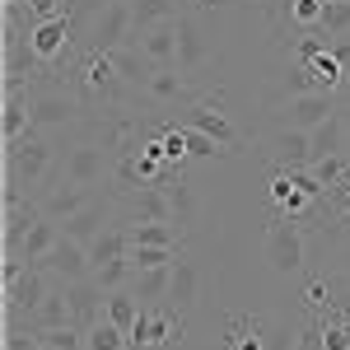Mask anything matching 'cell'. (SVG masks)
I'll return each mask as SVG.
<instances>
[{"label": "cell", "instance_id": "obj_16", "mask_svg": "<svg viewBox=\"0 0 350 350\" xmlns=\"http://www.w3.org/2000/svg\"><path fill=\"white\" fill-rule=\"evenodd\" d=\"M187 126H196V131H206V135H215V140L224 145V150H229V154H234V150L243 145V135L234 131V122H229V117H224V112H219L211 98H201V103L191 108V122H187Z\"/></svg>", "mask_w": 350, "mask_h": 350}, {"label": "cell", "instance_id": "obj_23", "mask_svg": "<svg viewBox=\"0 0 350 350\" xmlns=\"http://www.w3.org/2000/svg\"><path fill=\"white\" fill-rule=\"evenodd\" d=\"M56 239H61V224L42 215V219H38V224H33V229L24 234V243L14 247V257H24L28 267H33V262H38V257H42V252H47V247H52Z\"/></svg>", "mask_w": 350, "mask_h": 350}, {"label": "cell", "instance_id": "obj_30", "mask_svg": "<svg viewBox=\"0 0 350 350\" xmlns=\"http://www.w3.org/2000/svg\"><path fill=\"white\" fill-rule=\"evenodd\" d=\"M173 262H178V247H140V243H131V267L135 271L173 267Z\"/></svg>", "mask_w": 350, "mask_h": 350}, {"label": "cell", "instance_id": "obj_2", "mask_svg": "<svg viewBox=\"0 0 350 350\" xmlns=\"http://www.w3.org/2000/svg\"><path fill=\"white\" fill-rule=\"evenodd\" d=\"M131 38H135V5L131 0H103V10H94V19L84 28V47L89 52L131 47Z\"/></svg>", "mask_w": 350, "mask_h": 350}, {"label": "cell", "instance_id": "obj_37", "mask_svg": "<svg viewBox=\"0 0 350 350\" xmlns=\"http://www.w3.org/2000/svg\"><path fill=\"white\" fill-rule=\"evenodd\" d=\"M42 341H38V332H19V323H10V332H5V350H38Z\"/></svg>", "mask_w": 350, "mask_h": 350}, {"label": "cell", "instance_id": "obj_17", "mask_svg": "<svg viewBox=\"0 0 350 350\" xmlns=\"http://www.w3.org/2000/svg\"><path fill=\"white\" fill-rule=\"evenodd\" d=\"M196 299H201V271L191 267L187 257H178L173 262V280H168V308H178L187 318L196 308Z\"/></svg>", "mask_w": 350, "mask_h": 350}, {"label": "cell", "instance_id": "obj_15", "mask_svg": "<svg viewBox=\"0 0 350 350\" xmlns=\"http://www.w3.org/2000/svg\"><path fill=\"white\" fill-rule=\"evenodd\" d=\"M126 224H145V219H173V201L163 196L159 183H145V187H135L131 196H126ZM178 224V219H173Z\"/></svg>", "mask_w": 350, "mask_h": 350}, {"label": "cell", "instance_id": "obj_34", "mask_svg": "<svg viewBox=\"0 0 350 350\" xmlns=\"http://www.w3.org/2000/svg\"><path fill=\"white\" fill-rule=\"evenodd\" d=\"M159 140H163V159L173 163V168H183V159H187V131L183 126H168Z\"/></svg>", "mask_w": 350, "mask_h": 350}, {"label": "cell", "instance_id": "obj_44", "mask_svg": "<svg viewBox=\"0 0 350 350\" xmlns=\"http://www.w3.org/2000/svg\"><path fill=\"white\" fill-rule=\"evenodd\" d=\"M341 271H346V275H350V252H346V267H341Z\"/></svg>", "mask_w": 350, "mask_h": 350}, {"label": "cell", "instance_id": "obj_33", "mask_svg": "<svg viewBox=\"0 0 350 350\" xmlns=\"http://www.w3.org/2000/svg\"><path fill=\"white\" fill-rule=\"evenodd\" d=\"M313 173H318V183H323V187H336V183H346L350 163H346V154H327V159L313 163Z\"/></svg>", "mask_w": 350, "mask_h": 350}, {"label": "cell", "instance_id": "obj_18", "mask_svg": "<svg viewBox=\"0 0 350 350\" xmlns=\"http://www.w3.org/2000/svg\"><path fill=\"white\" fill-rule=\"evenodd\" d=\"M145 94H150L154 103H191V98H196V89L178 75V66H154L150 80H145Z\"/></svg>", "mask_w": 350, "mask_h": 350}, {"label": "cell", "instance_id": "obj_3", "mask_svg": "<svg viewBox=\"0 0 350 350\" xmlns=\"http://www.w3.org/2000/svg\"><path fill=\"white\" fill-rule=\"evenodd\" d=\"M112 173H117L112 150L108 145H94V140L66 150V159H61V178L66 183H80V187H103V183H112Z\"/></svg>", "mask_w": 350, "mask_h": 350}, {"label": "cell", "instance_id": "obj_46", "mask_svg": "<svg viewBox=\"0 0 350 350\" xmlns=\"http://www.w3.org/2000/svg\"><path fill=\"white\" fill-rule=\"evenodd\" d=\"M346 196H350V173H346Z\"/></svg>", "mask_w": 350, "mask_h": 350}, {"label": "cell", "instance_id": "obj_12", "mask_svg": "<svg viewBox=\"0 0 350 350\" xmlns=\"http://www.w3.org/2000/svg\"><path fill=\"white\" fill-rule=\"evenodd\" d=\"M108 224H112V196H94L84 211H75V215L61 224V234L75 239V243H94Z\"/></svg>", "mask_w": 350, "mask_h": 350}, {"label": "cell", "instance_id": "obj_41", "mask_svg": "<svg viewBox=\"0 0 350 350\" xmlns=\"http://www.w3.org/2000/svg\"><path fill=\"white\" fill-rule=\"evenodd\" d=\"M257 327H262V323H257ZM257 327H252V336H243V341H239V350H262V336H257Z\"/></svg>", "mask_w": 350, "mask_h": 350}, {"label": "cell", "instance_id": "obj_40", "mask_svg": "<svg viewBox=\"0 0 350 350\" xmlns=\"http://www.w3.org/2000/svg\"><path fill=\"white\" fill-rule=\"evenodd\" d=\"M327 304V280H313L308 285V308H323Z\"/></svg>", "mask_w": 350, "mask_h": 350}, {"label": "cell", "instance_id": "obj_43", "mask_svg": "<svg viewBox=\"0 0 350 350\" xmlns=\"http://www.w3.org/2000/svg\"><path fill=\"white\" fill-rule=\"evenodd\" d=\"M336 117H341V126L350 131V103H341V108H336Z\"/></svg>", "mask_w": 350, "mask_h": 350}, {"label": "cell", "instance_id": "obj_28", "mask_svg": "<svg viewBox=\"0 0 350 350\" xmlns=\"http://www.w3.org/2000/svg\"><path fill=\"white\" fill-rule=\"evenodd\" d=\"M135 5V33H145L150 24L178 19V0H131Z\"/></svg>", "mask_w": 350, "mask_h": 350}, {"label": "cell", "instance_id": "obj_47", "mask_svg": "<svg viewBox=\"0 0 350 350\" xmlns=\"http://www.w3.org/2000/svg\"><path fill=\"white\" fill-rule=\"evenodd\" d=\"M38 350H56V346H38Z\"/></svg>", "mask_w": 350, "mask_h": 350}, {"label": "cell", "instance_id": "obj_13", "mask_svg": "<svg viewBox=\"0 0 350 350\" xmlns=\"http://www.w3.org/2000/svg\"><path fill=\"white\" fill-rule=\"evenodd\" d=\"M103 295H108V290H103L94 275H89V280H70V285H66V299H70V318H75V327H84V332H89V327L103 318Z\"/></svg>", "mask_w": 350, "mask_h": 350}, {"label": "cell", "instance_id": "obj_48", "mask_svg": "<svg viewBox=\"0 0 350 350\" xmlns=\"http://www.w3.org/2000/svg\"><path fill=\"white\" fill-rule=\"evenodd\" d=\"M201 5H215V0H201Z\"/></svg>", "mask_w": 350, "mask_h": 350}, {"label": "cell", "instance_id": "obj_20", "mask_svg": "<svg viewBox=\"0 0 350 350\" xmlns=\"http://www.w3.org/2000/svg\"><path fill=\"white\" fill-rule=\"evenodd\" d=\"M38 219H42V201H10L5 206V252H14Z\"/></svg>", "mask_w": 350, "mask_h": 350}, {"label": "cell", "instance_id": "obj_10", "mask_svg": "<svg viewBox=\"0 0 350 350\" xmlns=\"http://www.w3.org/2000/svg\"><path fill=\"white\" fill-rule=\"evenodd\" d=\"M211 38H206V24L196 14H178V70L183 75H196L211 66Z\"/></svg>", "mask_w": 350, "mask_h": 350}, {"label": "cell", "instance_id": "obj_7", "mask_svg": "<svg viewBox=\"0 0 350 350\" xmlns=\"http://www.w3.org/2000/svg\"><path fill=\"white\" fill-rule=\"evenodd\" d=\"M336 94H327V89H318V94H290L280 108H275V117H280V126H299V131H313V126H323L327 117H336Z\"/></svg>", "mask_w": 350, "mask_h": 350}, {"label": "cell", "instance_id": "obj_11", "mask_svg": "<svg viewBox=\"0 0 350 350\" xmlns=\"http://www.w3.org/2000/svg\"><path fill=\"white\" fill-rule=\"evenodd\" d=\"M131 47H140V56L150 66H178V19H163V24H150L145 33H135Z\"/></svg>", "mask_w": 350, "mask_h": 350}, {"label": "cell", "instance_id": "obj_14", "mask_svg": "<svg viewBox=\"0 0 350 350\" xmlns=\"http://www.w3.org/2000/svg\"><path fill=\"white\" fill-rule=\"evenodd\" d=\"M94 201V187H80V183H56V187H47V196H42V215L56 219V224H66V219L75 215V211H84Z\"/></svg>", "mask_w": 350, "mask_h": 350}, {"label": "cell", "instance_id": "obj_39", "mask_svg": "<svg viewBox=\"0 0 350 350\" xmlns=\"http://www.w3.org/2000/svg\"><path fill=\"white\" fill-rule=\"evenodd\" d=\"M28 10L38 14V24L42 19H61V0H28Z\"/></svg>", "mask_w": 350, "mask_h": 350}, {"label": "cell", "instance_id": "obj_45", "mask_svg": "<svg viewBox=\"0 0 350 350\" xmlns=\"http://www.w3.org/2000/svg\"><path fill=\"white\" fill-rule=\"evenodd\" d=\"M346 350H350V327H346Z\"/></svg>", "mask_w": 350, "mask_h": 350}, {"label": "cell", "instance_id": "obj_25", "mask_svg": "<svg viewBox=\"0 0 350 350\" xmlns=\"http://www.w3.org/2000/svg\"><path fill=\"white\" fill-rule=\"evenodd\" d=\"M313 163L318 159H327V154H346V140H350V131L341 126V117H327L323 126H313Z\"/></svg>", "mask_w": 350, "mask_h": 350}, {"label": "cell", "instance_id": "obj_29", "mask_svg": "<svg viewBox=\"0 0 350 350\" xmlns=\"http://www.w3.org/2000/svg\"><path fill=\"white\" fill-rule=\"evenodd\" d=\"M318 28H323L327 38H350V0H327Z\"/></svg>", "mask_w": 350, "mask_h": 350}, {"label": "cell", "instance_id": "obj_27", "mask_svg": "<svg viewBox=\"0 0 350 350\" xmlns=\"http://www.w3.org/2000/svg\"><path fill=\"white\" fill-rule=\"evenodd\" d=\"M131 341H126V332L117 323H108V318H98V323L84 332V350H126Z\"/></svg>", "mask_w": 350, "mask_h": 350}, {"label": "cell", "instance_id": "obj_38", "mask_svg": "<svg viewBox=\"0 0 350 350\" xmlns=\"http://www.w3.org/2000/svg\"><path fill=\"white\" fill-rule=\"evenodd\" d=\"M295 350H327V341H323V318H313V323L299 332V346Z\"/></svg>", "mask_w": 350, "mask_h": 350}, {"label": "cell", "instance_id": "obj_22", "mask_svg": "<svg viewBox=\"0 0 350 350\" xmlns=\"http://www.w3.org/2000/svg\"><path fill=\"white\" fill-rule=\"evenodd\" d=\"M66 38H70L66 14H61V19H42V24L28 33V42L38 47V56H42V61H56V56H61V47H66Z\"/></svg>", "mask_w": 350, "mask_h": 350}, {"label": "cell", "instance_id": "obj_35", "mask_svg": "<svg viewBox=\"0 0 350 350\" xmlns=\"http://www.w3.org/2000/svg\"><path fill=\"white\" fill-rule=\"evenodd\" d=\"M323 5H327V0H295L290 14H295V24L308 33V28H318V19H323Z\"/></svg>", "mask_w": 350, "mask_h": 350}, {"label": "cell", "instance_id": "obj_5", "mask_svg": "<svg viewBox=\"0 0 350 350\" xmlns=\"http://www.w3.org/2000/svg\"><path fill=\"white\" fill-rule=\"evenodd\" d=\"M33 267H42L47 275H56L61 285H70V280H89V275H94V257H89V243H75V239L61 234Z\"/></svg>", "mask_w": 350, "mask_h": 350}, {"label": "cell", "instance_id": "obj_32", "mask_svg": "<svg viewBox=\"0 0 350 350\" xmlns=\"http://www.w3.org/2000/svg\"><path fill=\"white\" fill-rule=\"evenodd\" d=\"M183 131H187V154H191V159H215V154H229L215 135L196 131V126H183Z\"/></svg>", "mask_w": 350, "mask_h": 350}, {"label": "cell", "instance_id": "obj_8", "mask_svg": "<svg viewBox=\"0 0 350 350\" xmlns=\"http://www.w3.org/2000/svg\"><path fill=\"white\" fill-rule=\"evenodd\" d=\"M33 131H66V126H75L80 122V98L75 94H66V89H38L33 98Z\"/></svg>", "mask_w": 350, "mask_h": 350}, {"label": "cell", "instance_id": "obj_21", "mask_svg": "<svg viewBox=\"0 0 350 350\" xmlns=\"http://www.w3.org/2000/svg\"><path fill=\"white\" fill-rule=\"evenodd\" d=\"M168 280H173V267L135 271L131 275V295L140 299L145 308H163V304H168Z\"/></svg>", "mask_w": 350, "mask_h": 350}, {"label": "cell", "instance_id": "obj_19", "mask_svg": "<svg viewBox=\"0 0 350 350\" xmlns=\"http://www.w3.org/2000/svg\"><path fill=\"white\" fill-rule=\"evenodd\" d=\"M126 229H131V243H140V247H178L183 252V243H187V229L173 219H145V224H126Z\"/></svg>", "mask_w": 350, "mask_h": 350}, {"label": "cell", "instance_id": "obj_9", "mask_svg": "<svg viewBox=\"0 0 350 350\" xmlns=\"http://www.w3.org/2000/svg\"><path fill=\"white\" fill-rule=\"evenodd\" d=\"M267 154L275 173H290V168H313V135L299 131V126H280L267 140Z\"/></svg>", "mask_w": 350, "mask_h": 350}, {"label": "cell", "instance_id": "obj_6", "mask_svg": "<svg viewBox=\"0 0 350 350\" xmlns=\"http://www.w3.org/2000/svg\"><path fill=\"white\" fill-rule=\"evenodd\" d=\"M52 280H56V275H47L42 267H28L14 285H5V313H10V323H28V318L47 304Z\"/></svg>", "mask_w": 350, "mask_h": 350}, {"label": "cell", "instance_id": "obj_26", "mask_svg": "<svg viewBox=\"0 0 350 350\" xmlns=\"http://www.w3.org/2000/svg\"><path fill=\"white\" fill-rule=\"evenodd\" d=\"M140 308H145V304H140L131 290H112V295H108V308H103V318H108V323H117L122 332H131L135 318H140Z\"/></svg>", "mask_w": 350, "mask_h": 350}, {"label": "cell", "instance_id": "obj_4", "mask_svg": "<svg viewBox=\"0 0 350 350\" xmlns=\"http://www.w3.org/2000/svg\"><path fill=\"white\" fill-rule=\"evenodd\" d=\"M267 262L275 275L304 271V224L295 215H275L267 224Z\"/></svg>", "mask_w": 350, "mask_h": 350}, {"label": "cell", "instance_id": "obj_1", "mask_svg": "<svg viewBox=\"0 0 350 350\" xmlns=\"http://www.w3.org/2000/svg\"><path fill=\"white\" fill-rule=\"evenodd\" d=\"M52 145L42 140V131H28L24 140H14V145H5V206L10 201H24V187H42L47 183V173H52Z\"/></svg>", "mask_w": 350, "mask_h": 350}, {"label": "cell", "instance_id": "obj_36", "mask_svg": "<svg viewBox=\"0 0 350 350\" xmlns=\"http://www.w3.org/2000/svg\"><path fill=\"white\" fill-rule=\"evenodd\" d=\"M290 94H318V89H323V84H318V75H313V66H308V61H299L295 70H290Z\"/></svg>", "mask_w": 350, "mask_h": 350}, {"label": "cell", "instance_id": "obj_31", "mask_svg": "<svg viewBox=\"0 0 350 350\" xmlns=\"http://www.w3.org/2000/svg\"><path fill=\"white\" fill-rule=\"evenodd\" d=\"M42 346H56V350H84V327L66 323V327H52V332H38Z\"/></svg>", "mask_w": 350, "mask_h": 350}, {"label": "cell", "instance_id": "obj_24", "mask_svg": "<svg viewBox=\"0 0 350 350\" xmlns=\"http://www.w3.org/2000/svg\"><path fill=\"white\" fill-rule=\"evenodd\" d=\"M66 323H75V318H70V299H66V285H61V290H52L47 304L28 318V332H52V327H66Z\"/></svg>", "mask_w": 350, "mask_h": 350}, {"label": "cell", "instance_id": "obj_42", "mask_svg": "<svg viewBox=\"0 0 350 350\" xmlns=\"http://www.w3.org/2000/svg\"><path fill=\"white\" fill-rule=\"evenodd\" d=\"M336 94H341V103H350V66H346V80H341V89H336Z\"/></svg>", "mask_w": 350, "mask_h": 350}]
</instances>
